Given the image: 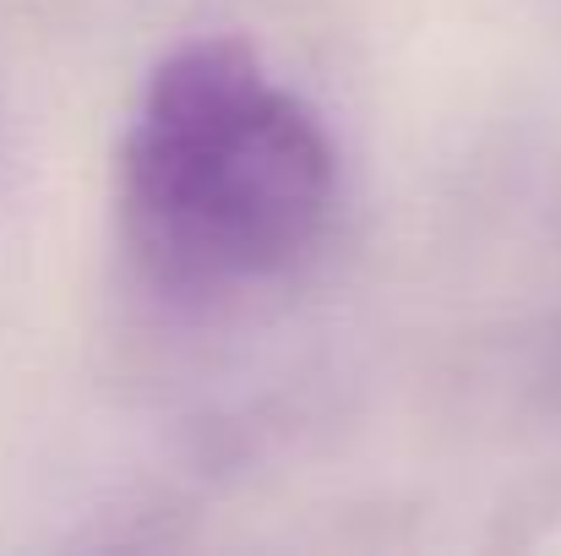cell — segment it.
Wrapping results in <instances>:
<instances>
[{"label":"cell","instance_id":"cell-1","mask_svg":"<svg viewBox=\"0 0 561 556\" xmlns=\"http://www.w3.org/2000/svg\"><path fill=\"white\" fill-rule=\"evenodd\" d=\"M339 159L322 115L251 44H181L142 88L121 148L126 240L170 290L289 273L328 229Z\"/></svg>","mask_w":561,"mask_h":556}]
</instances>
